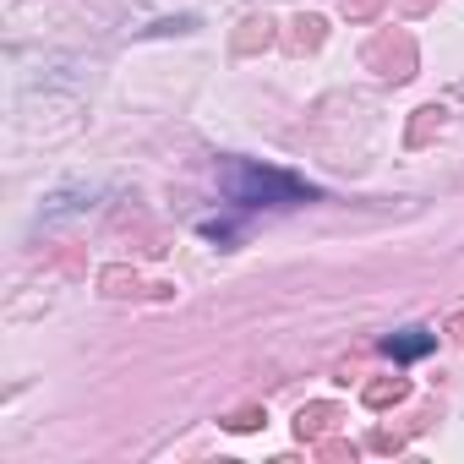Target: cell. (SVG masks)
Instances as JSON below:
<instances>
[{
	"mask_svg": "<svg viewBox=\"0 0 464 464\" xmlns=\"http://www.w3.org/2000/svg\"><path fill=\"white\" fill-rule=\"evenodd\" d=\"M372 448L377 453H399L404 448V431H372Z\"/></svg>",
	"mask_w": 464,
	"mask_h": 464,
	"instance_id": "13",
	"label": "cell"
},
{
	"mask_svg": "<svg viewBox=\"0 0 464 464\" xmlns=\"http://www.w3.org/2000/svg\"><path fill=\"white\" fill-rule=\"evenodd\" d=\"M274 39H279V34H274V17H246L241 34L229 39V50H236V55H257V50H268Z\"/></svg>",
	"mask_w": 464,
	"mask_h": 464,
	"instance_id": "4",
	"label": "cell"
},
{
	"mask_svg": "<svg viewBox=\"0 0 464 464\" xmlns=\"http://www.w3.org/2000/svg\"><path fill=\"white\" fill-rule=\"evenodd\" d=\"M339 420H344L339 404H301V410H295V437H301V442H323V437H334Z\"/></svg>",
	"mask_w": 464,
	"mask_h": 464,
	"instance_id": "2",
	"label": "cell"
},
{
	"mask_svg": "<svg viewBox=\"0 0 464 464\" xmlns=\"http://www.w3.org/2000/svg\"><path fill=\"white\" fill-rule=\"evenodd\" d=\"M426 344H431V339H426V334H415V328H410V339H388V355H404V361H410V355H420V350H426Z\"/></svg>",
	"mask_w": 464,
	"mask_h": 464,
	"instance_id": "11",
	"label": "cell"
},
{
	"mask_svg": "<svg viewBox=\"0 0 464 464\" xmlns=\"http://www.w3.org/2000/svg\"><path fill=\"white\" fill-rule=\"evenodd\" d=\"M361 399H366V410H388V404L410 399V382H404V377H372V382L361 388Z\"/></svg>",
	"mask_w": 464,
	"mask_h": 464,
	"instance_id": "7",
	"label": "cell"
},
{
	"mask_svg": "<svg viewBox=\"0 0 464 464\" xmlns=\"http://www.w3.org/2000/svg\"><path fill=\"white\" fill-rule=\"evenodd\" d=\"M339 12H344V23H372L382 12V0H344Z\"/></svg>",
	"mask_w": 464,
	"mask_h": 464,
	"instance_id": "10",
	"label": "cell"
},
{
	"mask_svg": "<svg viewBox=\"0 0 464 464\" xmlns=\"http://www.w3.org/2000/svg\"><path fill=\"white\" fill-rule=\"evenodd\" d=\"M224 426H229V431H257V426H268V410L246 404V410H236V415H224Z\"/></svg>",
	"mask_w": 464,
	"mask_h": 464,
	"instance_id": "9",
	"label": "cell"
},
{
	"mask_svg": "<svg viewBox=\"0 0 464 464\" xmlns=\"http://www.w3.org/2000/svg\"><path fill=\"white\" fill-rule=\"evenodd\" d=\"M246 197H301V186H295V180H279V175L246 169Z\"/></svg>",
	"mask_w": 464,
	"mask_h": 464,
	"instance_id": "8",
	"label": "cell"
},
{
	"mask_svg": "<svg viewBox=\"0 0 464 464\" xmlns=\"http://www.w3.org/2000/svg\"><path fill=\"white\" fill-rule=\"evenodd\" d=\"M448 334H453V344H464V312H453V317H448Z\"/></svg>",
	"mask_w": 464,
	"mask_h": 464,
	"instance_id": "14",
	"label": "cell"
},
{
	"mask_svg": "<svg viewBox=\"0 0 464 464\" xmlns=\"http://www.w3.org/2000/svg\"><path fill=\"white\" fill-rule=\"evenodd\" d=\"M415 61H420V55H415V39H410V34H393V28H388V34H377V39L366 44V66H372L377 77H388V82H410V77H415Z\"/></svg>",
	"mask_w": 464,
	"mask_h": 464,
	"instance_id": "1",
	"label": "cell"
},
{
	"mask_svg": "<svg viewBox=\"0 0 464 464\" xmlns=\"http://www.w3.org/2000/svg\"><path fill=\"white\" fill-rule=\"evenodd\" d=\"M148 285H142V274L137 268H99V295H110V301H126V295H142Z\"/></svg>",
	"mask_w": 464,
	"mask_h": 464,
	"instance_id": "5",
	"label": "cell"
},
{
	"mask_svg": "<svg viewBox=\"0 0 464 464\" xmlns=\"http://www.w3.org/2000/svg\"><path fill=\"white\" fill-rule=\"evenodd\" d=\"M323 39H328V23H323L317 12H301V17L290 23V50H295V55H317Z\"/></svg>",
	"mask_w": 464,
	"mask_h": 464,
	"instance_id": "3",
	"label": "cell"
},
{
	"mask_svg": "<svg viewBox=\"0 0 464 464\" xmlns=\"http://www.w3.org/2000/svg\"><path fill=\"white\" fill-rule=\"evenodd\" d=\"M442 121H448V110H442V104H420V110H415V121H410V131H404V142H410V148H426V142L442 131Z\"/></svg>",
	"mask_w": 464,
	"mask_h": 464,
	"instance_id": "6",
	"label": "cell"
},
{
	"mask_svg": "<svg viewBox=\"0 0 464 464\" xmlns=\"http://www.w3.org/2000/svg\"><path fill=\"white\" fill-rule=\"evenodd\" d=\"M317 459H355V442H334V437H323V442H317Z\"/></svg>",
	"mask_w": 464,
	"mask_h": 464,
	"instance_id": "12",
	"label": "cell"
}]
</instances>
